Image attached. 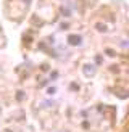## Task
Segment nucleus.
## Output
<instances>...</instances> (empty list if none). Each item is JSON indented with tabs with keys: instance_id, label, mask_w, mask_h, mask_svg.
<instances>
[{
	"instance_id": "f257e3e1",
	"label": "nucleus",
	"mask_w": 129,
	"mask_h": 132,
	"mask_svg": "<svg viewBox=\"0 0 129 132\" xmlns=\"http://www.w3.org/2000/svg\"><path fill=\"white\" fill-rule=\"evenodd\" d=\"M84 74H86L87 77H89V76H94V74H95V66H92V64H90V66H89V64L84 66Z\"/></svg>"
},
{
	"instance_id": "f03ea898",
	"label": "nucleus",
	"mask_w": 129,
	"mask_h": 132,
	"mask_svg": "<svg viewBox=\"0 0 129 132\" xmlns=\"http://www.w3.org/2000/svg\"><path fill=\"white\" fill-rule=\"evenodd\" d=\"M69 42L73 45H77V44H81V37L79 36H69Z\"/></svg>"
},
{
	"instance_id": "7ed1b4c3",
	"label": "nucleus",
	"mask_w": 129,
	"mask_h": 132,
	"mask_svg": "<svg viewBox=\"0 0 129 132\" xmlns=\"http://www.w3.org/2000/svg\"><path fill=\"white\" fill-rule=\"evenodd\" d=\"M97 28H99V31H105V26H102V24H97Z\"/></svg>"
}]
</instances>
